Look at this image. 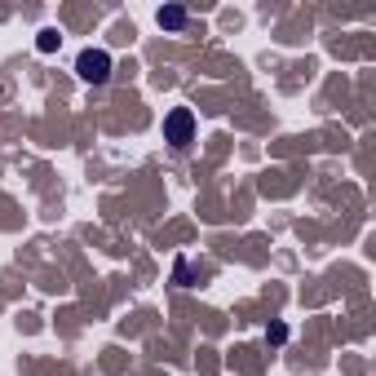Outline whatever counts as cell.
Here are the masks:
<instances>
[{
	"label": "cell",
	"mask_w": 376,
	"mask_h": 376,
	"mask_svg": "<svg viewBox=\"0 0 376 376\" xmlns=\"http://www.w3.org/2000/svg\"><path fill=\"white\" fill-rule=\"evenodd\" d=\"M190 138H195V116L186 107H177L173 116H164V142H173L177 151H182V146H190Z\"/></svg>",
	"instance_id": "obj_2"
},
{
	"label": "cell",
	"mask_w": 376,
	"mask_h": 376,
	"mask_svg": "<svg viewBox=\"0 0 376 376\" xmlns=\"http://www.w3.org/2000/svg\"><path fill=\"white\" fill-rule=\"evenodd\" d=\"M75 75L85 80V85H107V80H111V54H107V49H80Z\"/></svg>",
	"instance_id": "obj_1"
},
{
	"label": "cell",
	"mask_w": 376,
	"mask_h": 376,
	"mask_svg": "<svg viewBox=\"0 0 376 376\" xmlns=\"http://www.w3.org/2000/svg\"><path fill=\"white\" fill-rule=\"evenodd\" d=\"M58 44H62V36H58V31H40V40H36V49H40V54H54Z\"/></svg>",
	"instance_id": "obj_4"
},
{
	"label": "cell",
	"mask_w": 376,
	"mask_h": 376,
	"mask_svg": "<svg viewBox=\"0 0 376 376\" xmlns=\"http://www.w3.org/2000/svg\"><path fill=\"white\" fill-rule=\"evenodd\" d=\"M159 27H169V31L186 27V9L182 5H164V9H159Z\"/></svg>",
	"instance_id": "obj_3"
}]
</instances>
